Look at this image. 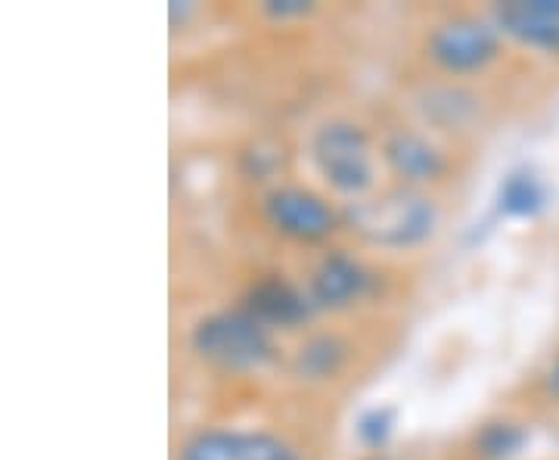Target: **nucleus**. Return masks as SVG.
I'll return each mask as SVG.
<instances>
[{
	"instance_id": "f257e3e1",
	"label": "nucleus",
	"mask_w": 559,
	"mask_h": 460,
	"mask_svg": "<svg viewBox=\"0 0 559 460\" xmlns=\"http://www.w3.org/2000/svg\"><path fill=\"white\" fill-rule=\"evenodd\" d=\"M193 345L202 358L224 370H255L271 358V333L252 311H218L200 320Z\"/></svg>"
},
{
	"instance_id": "f03ea898",
	"label": "nucleus",
	"mask_w": 559,
	"mask_h": 460,
	"mask_svg": "<svg viewBox=\"0 0 559 460\" xmlns=\"http://www.w3.org/2000/svg\"><path fill=\"white\" fill-rule=\"evenodd\" d=\"M352 221L360 231V237H367L377 246L389 249H404L414 243L426 240L432 234L436 224V209L429 200H423L417 193H385L380 200H367L352 205Z\"/></svg>"
},
{
	"instance_id": "7ed1b4c3",
	"label": "nucleus",
	"mask_w": 559,
	"mask_h": 460,
	"mask_svg": "<svg viewBox=\"0 0 559 460\" xmlns=\"http://www.w3.org/2000/svg\"><path fill=\"white\" fill-rule=\"evenodd\" d=\"M311 160L326 184L336 187L340 193H364L377 175L367 134L348 121H333L318 128V134L311 138Z\"/></svg>"
},
{
	"instance_id": "20e7f679",
	"label": "nucleus",
	"mask_w": 559,
	"mask_h": 460,
	"mask_svg": "<svg viewBox=\"0 0 559 460\" xmlns=\"http://www.w3.org/2000/svg\"><path fill=\"white\" fill-rule=\"evenodd\" d=\"M432 60L448 72H476L498 57L500 32L498 25L481 20L444 22L429 38Z\"/></svg>"
},
{
	"instance_id": "39448f33",
	"label": "nucleus",
	"mask_w": 559,
	"mask_h": 460,
	"mask_svg": "<svg viewBox=\"0 0 559 460\" xmlns=\"http://www.w3.org/2000/svg\"><path fill=\"white\" fill-rule=\"evenodd\" d=\"M498 32L538 50V54H559V0H513L495 7Z\"/></svg>"
},
{
	"instance_id": "423d86ee",
	"label": "nucleus",
	"mask_w": 559,
	"mask_h": 460,
	"mask_svg": "<svg viewBox=\"0 0 559 460\" xmlns=\"http://www.w3.org/2000/svg\"><path fill=\"white\" fill-rule=\"evenodd\" d=\"M180 460H301L289 445L267 433L209 429L180 451Z\"/></svg>"
},
{
	"instance_id": "0eeeda50",
	"label": "nucleus",
	"mask_w": 559,
	"mask_h": 460,
	"mask_svg": "<svg viewBox=\"0 0 559 460\" xmlns=\"http://www.w3.org/2000/svg\"><path fill=\"white\" fill-rule=\"evenodd\" d=\"M264 212L280 234L296 237V240H323L336 224L330 205L314 193L301 190V187L274 190L264 202Z\"/></svg>"
},
{
	"instance_id": "6e6552de",
	"label": "nucleus",
	"mask_w": 559,
	"mask_h": 460,
	"mask_svg": "<svg viewBox=\"0 0 559 460\" xmlns=\"http://www.w3.org/2000/svg\"><path fill=\"white\" fill-rule=\"evenodd\" d=\"M370 286V274L364 271V264L355 261L345 252H333L326 259H320L311 278V293L318 305L330 308H345L352 302H358Z\"/></svg>"
},
{
	"instance_id": "1a4fd4ad",
	"label": "nucleus",
	"mask_w": 559,
	"mask_h": 460,
	"mask_svg": "<svg viewBox=\"0 0 559 460\" xmlns=\"http://www.w3.org/2000/svg\"><path fill=\"white\" fill-rule=\"evenodd\" d=\"M385 162L404 180H432L439 178L441 168H444L439 150L423 134H414V131H399V134L389 138Z\"/></svg>"
},
{
	"instance_id": "9d476101",
	"label": "nucleus",
	"mask_w": 559,
	"mask_h": 460,
	"mask_svg": "<svg viewBox=\"0 0 559 460\" xmlns=\"http://www.w3.org/2000/svg\"><path fill=\"white\" fill-rule=\"evenodd\" d=\"M252 315L267 327V323H280V327H296L301 320L311 318V302L301 296L293 283L267 278L252 290Z\"/></svg>"
},
{
	"instance_id": "9b49d317",
	"label": "nucleus",
	"mask_w": 559,
	"mask_h": 460,
	"mask_svg": "<svg viewBox=\"0 0 559 460\" xmlns=\"http://www.w3.org/2000/svg\"><path fill=\"white\" fill-rule=\"evenodd\" d=\"M500 200H503V209L513 215H532L544 205V187L535 175H510Z\"/></svg>"
},
{
	"instance_id": "f8f14e48",
	"label": "nucleus",
	"mask_w": 559,
	"mask_h": 460,
	"mask_svg": "<svg viewBox=\"0 0 559 460\" xmlns=\"http://www.w3.org/2000/svg\"><path fill=\"white\" fill-rule=\"evenodd\" d=\"M342 358V345L336 340H330V337H318V340H311L305 349H301V370L308 367L311 374H326V370H333Z\"/></svg>"
},
{
	"instance_id": "ddd939ff",
	"label": "nucleus",
	"mask_w": 559,
	"mask_h": 460,
	"mask_svg": "<svg viewBox=\"0 0 559 460\" xmlns=\"http://www.w3.org/2000/svg\"><path fill=\"white\" fill-rule=\"evenodd\" d=\"M550 389L559 396V361L550 367Z\"/></svg>"
}]
</instances>
